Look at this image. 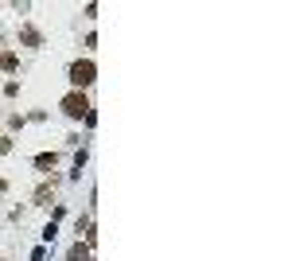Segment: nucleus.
<instances>
[{"label": "nucleus", "instance_id": "6", "mask_svg": "<svg viewBox=\"0 0 292 261\" xmlns=\"http://www.w3.org/2000/svg\"><path fill=\"white\" fill-rule=\"evenodd\" d=\"M24 43H31V47H39V31H35V28H24Z\"/></svg>", "mask_w": 292, "mask_h": 261}, {"label": "nucleus", "instance_id": "4", "mask_svg": "<svg viewBox=\"0 0 292 261\" xmlns=\"http://www.w3.org/2000/svg\"><path fill=\"white\" fill-rule=\"evenodd\" d=\"M66 261H90V249H86V246H74Z\"/></svg>", "mask_w": 292, "mask_h": 261}, {"label": "nucleus", "instance_id": "1", "mask_svg": "<svg viewBox=\"0 0 292 261\" xmlns=\"http://www.w3.org/2000/svg\"><path fill=\"white\" fill-rule=\"evenodd\" d=\"M58 105H62V113H66V117H74V121L90 117V98L82 94V90H70V94H66V98H62Z\"/></svg>", "mask_w": 292, "mask_h": 261}, {"label": "nucleus", "instance_id": "2", "mask_svg": "<svg viewBox=\"0 0 292 261\" xmlns=\"http://www.w3.org/2000/svg\"><path fill=\"white\" fill-rule=\"evenodd\" d=\"M94 78H98V67H94L90 58H78V62H70V86H74V90H86Z\"/></svg>", "mask_w": 292, "mask_h": 261}, {"label": "nucleus", "instance_id": "5", "mask_svg": "<svg viewBox=\"0 0 292 261\" xmlns=\"http://www.w3.org/2000/svg\"><path fill=\"white\" fill-rule=\"evenodd\" d=\"M0 67H4V71H16V67H20V58H16L12 51H4V58H0Z\"/></svg>", "mask_w": 292, "mask_h": 261}, {"label": "nucleus", "instance_id": "3", "mask_svg": "<svg viewBox=\"0 0 292 261\" xmlns=\"http://www.w3.org/2000/svg\"><path fill=\"white\" fill-rule=\"evenodd\" d=\"M55 164H58L55 152H39V156H35V168H43V172H47V168H55Z\"/></svg>", "mask_w": 292, "mask_h": 261}]
</instances>
